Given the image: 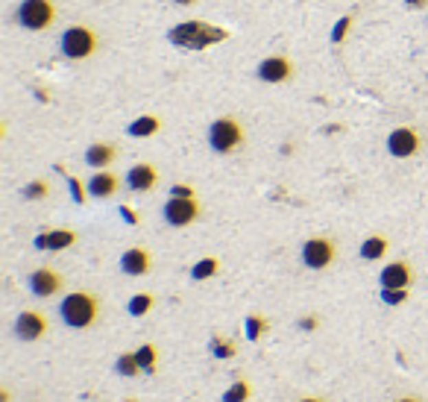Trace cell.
<instances>
[{
    "mask_svg": "<svg viewBox=\"0 0 428 402\" xmlns=\"http://www.w3.org/2000/svg\"><path fill=\"white\" fill-rule=\"evenodd\" d=\"M59 317L71 329H91L100 320V297L91 291H71L59 302Z\"/></svg>",
    "mask_w": 428,
    "mask_h": 402,
    "instance_id": "1",
    "label": "cell"
},
{
    "mask_svg": "<svg viewBox=\"0 0 428 402\" xmlns=\"http://www.w3.org/2000/svg\"><path fill=\"white\" fill-rule=\"evenodd\" d=\"M208 147H212V153L217 156H232L238 153L240 147L247 144V133H244V124L238 121L235 115H221L214 118L212 126H208Z\"/></svg>",
    "mask_w": 428,
    "mask_h": 402,
    "instance_id": "2",
    "label": "cell"
},
{
    "mask_svg": "<svg viewBox=\"0 0 428 402\" xmlns=\"http://www.w3.org/2000/svg\"><path fill=\"white\" fill-rule=\"evenodd\" d=\"M59 50H62V56L71 62L91 59L94 53L100 50V36H97V30H91L89 24H71L62 32Z\"/></svg>",
    "mask_w": 428,
    "mask_h": 402,
    "instance_id": "3",
    "label": "cell"
},
{
    "mask_svg": "<svg viewBox=\"0 0 428 402\" xmlns=\"http://www.w3.org/2000/svg\"><path fill=\"white\" fill-rule=\"evenodd\" d=\"M15 18H18V24L30 32H45L56 24L59 12H56L53 0H21L15 9Z\"/></svg>",
    "mask_w": 428,
    "mask_h": 402,
    "instance_id": "4",
    "label": "cell"
},
{
    "mask_svg": "<svg viewBox=\"0 0 428 402\" xmlns=\"http://www.w3.org/2000/svg\"><path fill=\"white\" fill-rule=\"evenodd\" d=\"M223 38H226V30H214L203 24V21H188V24H179L170 30V41L179 47H205V45H217Z\"/></svg>",
    "mask_w": 428,
    "mask_h": 402,
    "instance_id": "5",
    "label": "cell"
},
{
    "mask_svg": "<svg viewBox=\"0 0 428 402\" xmlns=\"http://www.w3.org/2000/svg\"><path fill=\"white\" fill-rule=\"evenodd\" d=\"M161 217L173 230H185L203 217V205L196 197H168L161 205Z\"/></svg>",
    "mask_w": 428,
    "mask_h": 402,
    "instance_id": "6",
    "label": "cell"
},
{
    "mask_svg": "<svg viewBox=\"0 0 428 402\" xmlns=\"http://www.w3.org/2000/svg\"><path fill=\"white\" fill-rule=\"evenodd\" d=\"M300 258L308 270H326V267H332L337 262V244L326 235H314L302 244Z\"/></svg>",
    "mask_w": 428,
    "mask_h": 402,
    "instance_id": "7",
    "label": "cell"
},
{
    "mask_svg": "<svg viewBox=\"0 0 428 402\" xmlns=\"http://www.w3.org/2000/svg\"><path fill=\"white\" fill-rule=\"evenodd\" d=\"M256 77H258V82H267V85H284L296 77V65L291 56H282V53L264 56L256 68Z\"/></svg>",
    "mask_w": 428,
    "mask_h": 402,
    "instance_id": "8",
    "label": "cell"
},
{
    "mask_svg": "<svg viewBox=\"0 0 428 402\" xmlns=\"http://www.w3.org/2000/svg\"><path fill=\"white\" fill-rule=\"evenodd\" d=\"M423 144H425V138L414 126H396L387 135V153L393 159H414L423 150Z\"/></svg>",
    "mask_w": 428,
    "mask_h": 402,
    "instance_id": "9",
    "label": "cell"
},
{
    "mask_svg": "<svg viewBox=\"0 0 428 402\" xmlns=\"http://www.w3.org/2000/svg\"><path fill=\"white\" fill-rule=\"evenodd\" d=\"M27 288H30L32 297H41V300L56 297V294H62V288H65V276L59 273L56 267H47V265L36 267L27 276Z\"/></svg>",
    "mask_w": 428,
    "mask_h": 402,
    "instance_id": "10",
    "label": "cell"
},
{
    "mask_svg": "<svg viewBox=\"0 0 428 402\" xmlns=\"http://www.w3.org/2000/svg\"><path fill=\"white\" fill-rule=\"evenodd\" d=\"M47 332H50V323H47L45 314L36 311V309H27V311H21L15 317V335L21 341H27V344L41 341Z\"/></svg>",
    "mask_w": 428,
    "mask_h": 402,
    "instance_id": "11",
    "label": "cell"
},
{
    "mask_svg": "<svg viewBox=\"0 0 428 402\" xmlns=\"http://www.w3.org/2000/svg\"><path fill=\"white\" fill-rule=\"evenodd\" d=\"M117 267H120V273H126V276H147L153 270V256H150L147 247L135 244V247H129L120 253Z\"/></svg>",
    "mask_w": 428,
    "mask_h": 402,
    "instance_id": "12",
    "label": "cell"
},
{
    "mask_svg": "<svg viewBox=\"0 0 428 402\" xmlns=\"http://www.w3.org/2000/svg\"><path fill=\"white\" fill-rule=\"evenodd\" d=\"M126 188L135 191V194H147L159 186V170L156 165H150V161H138V165H133L126 170Z\"/></svg>",
    "mask_w": 428,
    "mask_h": 402,
    "instance_id": "13",
    "label": "cell"
},
{
    "mask_svg": "<svg viewBox=\"0 0 428 402\" xmlns=\"http://www.w3.org/2000/svg\"><path fill=\"white\" fill-rule=\"evenodd\" d=\"M379 285L381 288H411L414 285V267H411V262L399 258V262L384 265L379 270Z\"/></svg>",
    "mask_w": 428,
    "mask_h": 402,
    "instance_id": "14",
    "label": "cell"
},
{
    "mask_svg": "<svg viewBox=\"0 0 428 402\" xmlns=\"http://www.w3.org/2000/svg\"><path fill=\"white\" fill-rule=\"evenodd\" d=\"M85 188H89V197L94 200H112L120 191V177L112 170H94V177L85 182Z\"/></svg>",
    "mask_w": 428,
    "mask_h": 402,
    "instance_id": "15",
    "label": "cell"
},
{
    "mask_svg": "<svg viewBox=\"0 0 428 402\" xmlns=\"http://www.w3.org/2000/svg\"><path fill=\"white\" fill-rule=\"evenodd\" d=\"M76 241H80V235H76L74 230H50V232H41L36 238V247L47 249V253H62V249L74 247Z\"/></svg>",
    "mask_w": 428,
    "mask_h": 402,
    "instance_id": "16",
    "label": "cell"
},
{
    "mask_svg": "<svg viewBox=\"0 0 428 402\" xmlns=\"http://www.w3.org/2000/svg\"><path fill=\"white\" fill-rule=\"evenodd\" d=\"M117 144H112V141H94V144L85 150V165L94 168V170H106L112 161L117 159Z\"/></svg>",
    "mask_w": 428,
    "mask_h": 402,
    "instance_id": "17",
    "label": "cell"
},
{
    "mask_svg": "<svg viewBox=\"0 0 428 402\" xmlns=\"http://www.w3.org/2000/svg\"><path fill=\"white\" fill-rule=\"evenodd\" d=\"M387 249H390V241H387V238H384V235H370V238H364V241H361L358 253H361V258H364V262H379V258L387 256Z\"/></svg>",
    "mask_w": 428,
    "mask_h": 402,
    "instance_id": "18",
    "label": "cell"
},
{
    "mask_svg": "<svg viewBox=\"0 0 428 402\" xmlns=\"http://www.w3.org/2000/svg\"><path fill=\"white\" fill-rule=\"evenodd\" d=\"M159 133H161V118L156 115H141L126 126V135H133V138H153Z\"/></svg>",
    "mask_w": 428,
    "mask_h": 402,
    "instance_id": "19",
    "label": "cell"
},
{
    "mask_svg": "<svg viewBox=\"0 0 428 402\" xmlns=\"http://www.w3.org/2000/svg\"><path fill=\"white\" fill-rule=\"evenodd\" d=\"M153 306H156V297L150 294V291H141V294H133L126 302V311L133 314V317H144V314L153 311Z\"/></svg>",
    "mask_w": 428,
    "mask_h": 402,
    "instance_id": "20",
    "label": "cell"
},
{
    "mask_svg": "<svg viewBox=\"0 0 428 402\" xmlns=\"http://www.w3.org/2000/svg\"><path fill=\"white\" fill-rule=\"evenodd\" d=\"M217 270H221V258L205 256V258H200V262L191 267V279H194V282H205V279L217 276Z\"/></svg>",
    "mask_w": 428,
    "mask_h": 402,
    "instance_id": "21",
    "label": "cell"
},
{
    "mask_svg": "<svg viewBox=\"0 0 428 402\" xmlns=\"http://www.w3.org/2000/svg\"><path fill=\"white\" fill-rule=\"evenodd\" d=\"M244 326H247V341H252V344L261 341L270 332V320L264 317V314H247Z\"/></svg>",
    "mask_w": 428,
    "mask_h": 402,
    "instance_id": "22",
    "label": "cell"
},
{
    "mask_svg": "<svg viewBox=\"0 0 428 402\" xmlns=\"http://www.w3.org/2000/svg\"><path fill=\"white\" fill-rule=\"evenodd\" d=\"M115 373H117V376H124V379H135L138 373H144V370H141V364H138V355H135V353H120V355H117V361H115Z\"/></svg>",
    "mask_w": 428,
    "mask_h": 402,
    "instance_id": "23",
    "label": "cell"
},
{
    "mask_svg": "<svg viewBox=\"0 0 428 402\" xmlns=\"http://www.w3.org/2000/svg\"><path fill=\"white\" fill-rule=\"evenodd\" d=\"M138 355V364H141V370L144 373H156V367H159V350L153 344H141V350H135Z\"/></svg>",
    "mask_w": 428,
    "mask_h": 402,
    "instance_id": "24",
    "label": "cell"
},
{
    "mask_svg": "<svg viewBox=\"0 0 428 402\" xmlns=\"http://www.w3.org/2000/svg\"><path fill=\"white\" fill-rule=\"evenodd\" d=\"M352 24H355V12H346L343 18H340L337 21V24L332 27V36H328V38H332V45H343V41H346V36H349V32H352Z\"/></svg>",
    "mask_w": 428,
    "mask_h": 402,
    "instance_id": "25",
    "label": "cell"
},
{
    "mask_svg": "<svg viewBox=\"0 0 428 402\" xmlns=\"http://www.w3.org/2000/svg\"><path fill=\"white\" fill-rule=\"evenodd\" d=\"M50 197V182L47 179H32L24 186V200L30 203H38V200H47Z\"/></svg>",
    "mask_w": 428,
    "mask_h": 402,
    "instance_id": "26",
    "label": "cell"
},
{
    "mask_svg": "<svg viewBox=\"0 0 428 402\" xmlns=\"http://www.w3.org/2000/svg\"><path fill=\"white\" fill-rule=\"evenodd\" d=\"M252 397V388L247 379H238L235 385H229L226 388V394H223V402H247Z\"/></svg>",
    "mask_w": 428,
    "mask_h": 402,
    "instance_id": "27",
    "label": "cell"
},
{
    "mask_svg": "<svg viewBox=\"0 0 428 402\" xmlns=\"http://www.w3.org/2000/svg\"><path fill=\"white\" fill-rule=\"evenodd\" d=\"M379 297L384 306H402V302H408V288H381L379 291Z\"/></svg>",
    "mask_w": 428,
    "mask_h": 402,
    "instance_id": "28",
    "label": "cell"
},
{
    "mask_svg": "<svg viewBox=\"0 0 428 402\" xmlns=\"http://www.w3.org/2000/svg\"><path fill=\"white\" fill-rule=\"evenodd\" d=\"M212 355L214 358H235L238 355V346H235V341H226V338H212Z\"/></svg>",
    "mask_w": 428,
    "mask_h": 402,
    "instance_id": "29",
    "label": "cell"
},
{
    "mask_svg": "<svg viewBox=\"0 0 428 402\" xmlns=\"http://www.w3.org/2000/svg\"><path fill=\"white\" fill-rule=\"evenodd\" d=\"M68 188H71V194H74V200L76 203H85V194H89V188H82V182L76 179V177H68Z\"/></svg>",
    "mask_w": 428,
    "mask_h": 402,
    "instance_id": "30",
    "label": "cell"
},
{
    "mask_svg": "<svg viewBox=\"0 0 428 402\" xmlns=\"http://www.w3.org/2000/svg\"><path fill=\"white\" fill-rule=\"evenodd\" d=\"M117 212H120V217H124V221L129 223V226H138V214L129 209V205H117Z\"/></svg>",
    "mask_w": 428,
    "mask_h": 402,
    "instance_id": "31",
    "label": "cell"
},
{
    "mask_svg": "<svg viewBox=\"0 0 428 402\" xmlns=\"http://www.w3.org/2000/svg\"><path fill=\"white\" fill-rule=\"evenodd\" d=\"M170 197H194V188L191 186H182V182H179V186L170 188Z\"/></svg>",
    "mask_w": 428,
    "mask_h": 402,
    "instance_id": "32",
    "label": "cell"
},
{
    "mask_svg": "<svg viewBox=\"0 0 428 402\" xmlns=\"http://www.w3.org/2000/svg\"><path fill=\"white\" fill-rule=\"evenodd\" d=\"M405 6L414 9V12H423V9H428V0H405Z\"/></svg>",
    "mask_w": 428,
    "mask_h": 402,
    "instance_id": "33",
    "label": "cell"
},
{
    "mask_svg": "<svg viewBox=\"0 0 428 402\" xmlns=\"http://www.w3.org/2000/svg\"><path fill=\"white\" fill-rule=\"evenodd\" d=\"M300 326H302V329H317V317H314V314H308V317L300 320Z\"/></svg>",
    "mask_w": 428,
    "mask_h": 402,
    "instance_id": "34",
    "label": "cell"
},
{
    "mask_svg": "<svg viewBox=\"0 0 428 402\" xmlns=\"http://www.w3.org/2000/svg\"><path fill=\"white\" fill-rule=\"evenodd\" d=\"M173 3H177V6H196L200 0H173Z\"/></svg>",
    "mask_w": 428,
    "mask_h": 402,
    "instance_id": "35",
    "label": "cell"
},
{
    "mask_svg": "<svg viewBox=\"0 0 428 402\" xmlns=\"http://www.w3.org/2000/svg\"><path fill=\"white\" fill-rule=\"evenodd\" d=\"M300 402H326V399H320V397H305V399H300Z\"/></svg>",
    "mask_w": 428,
    "mask_h": 402,
    "instance_id": "36",
    "label": "cell"
},
{
    "mask_svg": "<svg viewBox=\"0 0 428 402\" xmlns=\"http://www.w3.org/2000/svg\"><path fill=\"white\" fill-rule=\"evenodd\" d=\"M399 402H420V399H416V397H402Z\"/></svg>",
    "mask_w": 428,
    "mask_h": 402,
    "instance_id": "37",
    "label": "cell"
}]
</instances>
